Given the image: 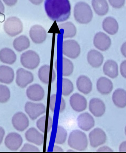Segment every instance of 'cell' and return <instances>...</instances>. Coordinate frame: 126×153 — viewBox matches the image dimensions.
Here are the masks:
<instances>
[{
    "label": "cell",
    "instance_id": "cell-1",
    "mask_svg": "<svg viewBox=\"0 0 126 153\" xmlns=\"http://www.w3.org/2000/svg\"><path fill=\"white\" fill-rule=\"evenodd\" d=\"M45 12L51 20L62 22L68 20L71 14L69 0H45Z\"/></svg>",
    "mask_w": 126,
    "mask_h": 153
},
{
    "label": "cell",
    "instance_id": "cell-2",
    "mask_svg": "<svg viewBox=\"0 0 126 153\" xmlns=\"http://www.w3.org/2000/svg\"><path fill=\"white\" fill-rule=\"evenodd\" d=\"M67 143L72 149L83 151L87 148L88 139L84 132L79 130H73L69 135Z\"/></svg>",
    "mask_w": 126,
    "mask_h": 153
},
{
    "label": "cell",
    "instance_id": "cell-3",
    "mask_svg": "<svg viewBox=\"0 0 126 153\" xmlns=\"http://www.w3.org/2000/svg\"><path fill=\"white\" fill-rule=\"evenodd\" d=\"M76 20L82 24H87L92 21L93 13L90 6L84 2L77 3L74 10Z\"/></svg>",
    "mask_w": 126,
    "mask_h": 153
},
{
    "label": "cell",
    "instance_id": "cell-4",
    "mask_svg": "<svg viewBox=\"0 0 126 153\" xmlns=\"http://www.w3.org/2000/svg\"><path fill=\"white\" fill-rule=\"evenodd\" d=\"M20 62L25 68L33 70L38 67L40 64V58L35 51L29 50L22 54Z\"/></svg>",
    "mask_w": 126,
    "mask_h": 153
},
{
    "label": "cell",
    "instance_id": "cell-5",
    "mask_svg": "<svg viewBox=\"0 0 126 153\" xmlns=\"http://www.w3.org/2000/svg\"><path fill=\"white\" fill-rule=\"evenodd\" d=\"M4 29L9 36L15 37L22 32L23 23L20 19L16 17H9L4 23Z\"/></svg>",
    "mask_w": 126,
    "mask_h": 153
},
{
    "label": "cell",
    "instance_id": "cell-6",
    "mask_svg": "<svg viewBox=\"0 0 126 153\" xmlns=\"http://www.w3.org/2000/svg\"><path fill=\"white\" fill-rule=\"evenodd\" d=\"M24 110L32 120L37 119L46 111V107L43 104L31 102H28L25 104Z\"/></svg>",
    "mask_w": 126,
    "mask_h": 153
},
{
    "label": "cell",
    "instance_id": "cell-7",
    "mask_svg": "<svg viewBox=\"0 0 126 153\" xmlns=\"http://www.w3.org/2000/svg\"><path fill=\"white\" fill-rule=\"evenodd\" d=\"M63 54L71 59H75L79 56L81 48L78 42L74 40L64 41L62 45Z\"/></svg>",
    "mask_w": 126,
    "mask_h": 153
},
{
    "label": "cell",
    "instance_id": "cell-8",
    "mask_svg": "<svg viewBox=\"0 0 126 153\" xmlns=\"http://www.w3.org/2000/svg\"><path fill=\"white\" fill-rule=\"evenodd\" d=\"M89 138L90 145L92 148H96L106 143V134L102 129L96 128L89 134Z\"/></svg>",
    "mask_w": 126,
    "mask_h": 153
},
{
    "label": "cell",
    "instance_id": "cell-9",
    "mask_svg": "<svg viewBox=\"0 0 126 153\" xmlns=\"http://www.w3.org/2000/svg\"><path fill=\"white\" fill-rule=\"evenodd\" d=\"M34 75L31 72L22 68L19 69L16 72V82L21 88H26L33 82Z\"/></svg>",
    "mask_w": 126,
    "mask_h": 153
},
{
    "label": "cell",
    "instance_id": "cell-10",
    "mask_svg": "<svg viewBox=\"0 0 126 153\" xmlns=\"http://www.w3.org/2000/svg\"><path fill=\"white\" fill-rule=\"evenodd\" d=\"M93 44L96 48L102 51L109 50L112 44L109 36L102 32L97 33L94 36Z\"/></svg>",
    "mask_w": 126,
    "mask_h": 153
},
{
    "label": "cell",
    "instance_id": "cell-11",
    "mask_svg": "<svg viewBox=\"0 0 126 153\" xmlns=\"http://www.w3.org/2000/svg\"><path fill=\"white\" fill-rule=\"evenodd\" d=\"M12 123L14 128L20 132H23L26 130L30 123L27 116L21 112H19L14 115Z\"/></svg>",
    "mask_w": 126,
    "mask_h": 153
},
{
    "label": "cell",
    "instance_id": "cell-12",
    "mask_svg": "<svg viewBox=\"0 0 126 153\" xmlns=\"http://www.w3.org/2000/svg\"><path fill=\"white\" fill-rule=\"evenodd\" d=\"M27 97L29 100L34 102L42 101L45 97V91L43 88L38 84H33L26 90Z\"/></svg>",
    "mask_w": 126,
    "mask_h": 153
},
{
    "label": "cell",
    "instance_id": "cell-13",
    "mask_svg": "<svg viewBox=\"0 0 126 153\" xmlns=\"http://www.w3.org/2000/svg\"><path fill=\"white\" fill-rule=\"evenodd\" d=\"M23 139L19 134L16 132H11L6 136L4 140V144L10 151L18 150L22 145Z\"/></svg>",
    "mask_w": 126,
    "mask_h": 153
},
{
    "label": "cell",
    "instance_id": "cell-14",
    "mask_svg": "<svg viewBox=\"0 0 126 153\" xmlns=\"http://www.w3.org/2000/svg\"><path fill=\"white\" fill-rule=\"evenodd\" d=\"M69 102L71 107L77 112H81L87 108V100L84 96L78 93H75L70 97Z\"/></svg>",
    "mask_w": 126,
    "mask_h": 153
},
{
    "label": "cell",
    "instance_id": "cell-15",
    "mask_svg": "<svg viewBox=\"0 0 126 153\" xmlns=\"http://www.w3.org/2000/svg\"><path fill=\"white\" fill-rule=\"evenodd\" d=\"M29 34L33 42L37 44L43 43L46 40L47 37L45 29L39 25L33 26L30 30Z\"/></svg>",
    "mask_w": 126,
    "mask_h": 153
},
{
    "label": "cell",
    "instance_id": "cell-16",
    "mask_svg": "<svg viewBox=\"0 0 126 153\" xmlns=\"http://www.w3.org/2000/svg\"><path fill=\"white\" fill-rule=\"evenodd\" d=\"M79 127L82 130L88 131L95 126V120L90 114L87 112L81 114L77 119Z\"/></svg>",
    "mask_w": 126,
    "mask_h": 153
},
{
    "label": "cell",
    "instance_id": "cell-17",
    "mask_svg": "<svg viewBox=\"0 0 126 153\" xmlns=\"http://www.w3.org/2000/svg\"><path fill=\"white\" fill-rule=\"evenodd\" d=\"M105 103L98 98H93L89 102V111L96 117H100L103 116L105 113Z\"/></svg>",
    "mask_w": 126,
    "mask_h": 153
},
{
    "label": "cell",
    "instance_id": "cell-18",
    "mask_svg": "<svg viewBox=\"0 0 126 153\" xmlns=\"http://www.w3.org/2000/svg\"><path fill=\"white\" fill-rule=\"evenodd\" d=\"M25 136L27 141L37 146H42L44 143V135L34 127L28 129L25 133Z\"/></svg>",
    "mask_w": 126,
    "mask_h": 153
},
{
    "label": "cell",
    "instance_id": "cell-19",
    "mask_svg": "<svg viewBox=\"0 0 126 153\" xmlns=\"http://www.w3.org/2000/svg\"><path fill=\"white\" fill-rule=\"evenodd\" d=\"M77 89L80 92L87 95L92 91L93 84L89 77L85 75L80 76L76 80Z\"/></svg>",
    "mask_w": 126,
    "mask_h": 153
},
{
    "label": "cell",
    "instance_id": "cell-20",
    "mask_svg": "<svg viewBox=\"0 0 126 153\" xmlns=\"http://www.w3.org/2000/svg\"><path fill=\"white\" fill-rule=\"evenodd\" d=\"M102 27L104 30L111 35L117 33L119 28L117 20L111 16L107 17L103 20Z\"/></svg>",
    "mask_w": 126,
    "mask_h": 153
},
{
    "label": "cell",
    "instance_id": "cell-21",
    "mask_svg": "<svg viewBox=\"0 0 126 153\" xmlns=\"http://www.w3.org/2000/svg\"><path fill=\"white\" fill-rule=\"evenodd\" d=\"M98 91L103 95H107L113 91V85L111 80L106 77H101L98 80L97 84Z\"/></svg>",
    "mask_w": 126,
    "mask_h": 153
},
{
    "label": "cell",
    "instance_id": "cell-22",
    "mask_svg": "<svg viewBox=\"0 0 126 153\" xmlns=\"http://www.w3.org/2000/svg\"><path fill=\"white\" fill-rule=\"evenodd\" d=\"M87 59L88 63L92 67L97 68L103 64L104 58L103 54L100 52L92 50L88 53Z\"/></svg>",
    "mask_w": 126,
    "mask_h": 153
},
{
    "label": "cell",
    "instance_id": "cell-23",
    "mask_svg": "<svg viewBox=\"0 0 126 153\" xmlns=\"http://www.w3.org/2000/svg\"><path fill=\"white\" fill-rule=\"evenodd\" d=\"M15 72L11 68L5 65L0 66V82L10 84L15 78Z\"/></svg>",
    "mask_w": 126,
    "mask_h": 153
},
{
    "label": "cell",
    "instance_id": "cell-24",
    "mask_svg": "<svg viewBox=\"0 0 126 153\" xmlns=\"http://www.w3.org/2000/svg\"><path fill=\"white\" fill-rule=\"evenodd\" d=\"M104 73L110 78L114 79L119 75V67L117 62L113 59L107 60L103 67Z\"/></svg>",
    "mask_w": 126,
    "mask_h": 153
},
{
    "label": "cell",
    "instance_id": "cell-25",
    "mask_svg": "<svg viewBox=\"0 0 126 153\" xmlns=\"http://www.w3.org/2000/svg\"><path fill=\"white\" fill-rule=\"evenodd\" d=\"M92 4L94 12L99 16H104L109 11V6L107 0H92Z\"/></svg>",
    "mask_w": 126,
    "mask_h": 153
},
{
    "label": "cell",
    "instance_id": "cell-26",
    "mask_svg": "<svg viewBox=\"0 0 126 153\" xmlns=\"http://www.w3.org/2000/svg\"><path fill=\"white\" fill-rule=\"evenodd\" d=\"M112 99L114 105L119 108L126 106V91L123 89H118L113 93Z\"/></svg>",
    "mask_w": 126,
    "mask_h": 153
},
{
    "label": "cell",
    "instance_id": "cell-27",
    "mask_svg": "<svg viewBox=\"0 0 126 153\" xmlns=\"http://www.w3.org/2000/svg\"><path fill=\"white\" fill-rule=\"evenodd\" d=\"M0 60L4 64L12 65L16 61V56L10 49L3 48L0 51Z\"/></svg>",
    "mask_w": 126,
    "mask_h": 153
},
{
    "label": "cell",
    "instance_id": "cell-28",
    "mask_svg": "<svg viewBox=\"0 0 126 153\" xmlns=\"http://www.w3.org/2000/svg\"><path fill=\"white\" fill-rule=\"evenodd\" d=\"M29 39L26 36L22 35L16 38L13 41L14 48L17 51L21 52L27 49L30 46Z\"/></svg>",
    "mask_w": 126,
    "mask_h": 153
},
{
    "label": "cell",
    "instance_id": "cell-29",
    "mask_svg": "<svg viewBox=\"0 0 126 153\" xmlns=\"http://www.w3.org/2000/svg\"><path fill=\"white\" fill-rule=\"evenodd\" d=\"M59 29L64 30V39L73 38L76 34L77 30L74 25L71 22L61 24L58 26Z\"/></svg>",
    "mask_w": 126,
    "mask_h": 153
},
{
    "label": "cell",
    "instance_id": "cell-30",
    "mask_svg": "<svg viewBox=\"0 0 126 153\" xmlns=\"http://www.w3.org/2000/svg\"><path fill=\"white\" fill-rule=\"evenodd\" d=\"M50 72V66L47 65L42 66L39 69V79L44 84H48L49 83Z\"/></svg>",
    "mask_w": 126,
    "mask_h": 153
},
{
    "label": "cell",
    "instance_id": "cell-31",
    "mask_svg": "<svg viewBox=\"0 0 126 153\" xmlns=\"http://www.w3.org/2000/svg\"><path fill=\"white\" fill-rule=\"evenodd\" d=\"M67 130L61 126H58L56 132L55 143L58 145H62L67 140Z\"/></svg>",
    "mask_w": 126,
    "mask_h": 153
},
{
    "label": "cell",
    "instance_id": "cell-32",
    "mask_svg": "<svg viewBox=\"0 0 126 153\" xmlns=\"http://www.w3.org/2000/svg\"><path fill=\"white\" fill-rule=\"evenodd\" d=\"M62 75L64 76H69L73 73L74 66L73 63L67 58H63Z\"/></svg>",
    "mask_w": 126,
    "mask_h": 153
},
{
    "label": "cell",
    "instance_id": "cell-33",
    "mask_svg": "<svg viewBox=\"0 0 126 153\" xmlns=\"http://www.w3.org/2000/svg\"><path fill=\"white\" fill-rule=\"evenodd\" d=\"M73 90L74 85L72 81L68 79L63 78L62 95L67 97L73 92Z\"/></svg>",
    "mask_w": 126,
    "mask_h": 153
},
{
    "label": "cell",
    "instance_id": "cell-34",
    "mask_svg": "<svg viewBox=\"0 0 126 153\" xmlns=\"http://www.w3.org/2000/svg\"><path fill=\"white\" fill-rule=\"evenodd\" d=\"M11 97L10 91L6 85H0V103H5L9 101Z\"/></svg>",
    "mask_w": 126,
    "mask_h": 153
},
{
    "label": "cell",
    "instance_id": "cell-35",
    "mask_svg": "<svg viewBox=\"0 0 126 153\" xmlns=\"http://www.w3.org/2000/svg\"><path fill=\"white\" fill-rule=\"evenodd\" d=\"M46 115L42 116L36 122V126L40 131L44 133L45 126H46Z\"/></svg>",
    "mask_w": 126,
    "mask_h": 153
},
{
    "label": "cell",
    "instance_id": "cell-36",
    "mask_svg": "<svg viewBox=\"0 0 126 153\" xmlns=\"http://www.w3.org/2000/svg\"><path fill=\"white\" fill-rule=\"evenodd\" d=\"M20 151L23 152H40V150L34 145L25 143Z\"/></svg>",
    "mask_w": 126,
    "mask_h": 153
},
{
    "label": "cell",
    "instance_id": "cell-37",
    "mask_svg": "<svg viewBox=\"0 0 126 153\" xmlns=\"http://www.w3.org/2000/svg\"><path fill=\"white\" fill-rule=\"evenodd\" d=\"M125 0H108L110 5L116 9L122 8L125 4Z\"/></svg>",
    "mask_w": 126,
    "mask_h": 153
},
{
    "label": "cell",
    "instance_id": "cell-38",
    "mask_svg": "<svg viewBox=\"0 0 126 153\" xmlns=\"http://www.w3.org/2000/svg\"><path fill=\"white\" fill-rule=\"evenodd\" d=\"M56 97V94H52L50 98V109L53 112L55 110Z\"/></svg>",
    "mask_w": 126,
    "mask_h": 153
},
{
    "label": "cell",
    "instance_id": "cell-39",
    "mask_svg": "<svg viewBox=\"0 0 126 153\" xmlns=\"http://www.w3.org/2000/svg\"><path fill=\"white\" fill-rule=\"evenodd\" d=\"M120 70L121 75L124 78H126V60L121 62Z\"/></svg>",
    "mask_w": 126,
    "mask_h": 153
},
{
    "label": "cell",
    "instance_id": "cell-40",
    "mask_svg": "<svg viewBox=\"0 0 126 153\" xmlns=\"http://www.w3.org/2000/svg\"><path fill=\"white\" fill-rule=\"evenodd\" d=\"M6 5L9 6H12L15 5L18 0H3Z\"/></svg>",
    "mask_w": 126,
    "mask_h": 153
},
{
    "label": "cell",
    "instance_id": "cell-41",
    "mask_svg": "<svg viewBox=\"0 0 126 153\" xmlns=\"http://www.w3.org/2000/svg\"><path fill=\"white\" fill-rule=\"evenodd\" d=\"M66 107V103L65 100L64 98L62 97L61 100V103L59 113H62L65 109Z\"/></svg>",
    "mask_w": 126,
    "mask_h": 153
},
{
    "label": "cell",
    "instance_id": "cell-42",
    "mask_svg": "<svg viewBox=\"0 0 126 153\" xmlns=\"http://www.w3.org/2000/svg\"><path fill=\"white\" fill-rule=\"evenodd\" d=\"M53 119L51 116H49L48 121V127H47V132H49L53 127Z\"/></svg>",
    "mask_w": 126,
    "mask_h": 153
},
{
    "label": "cell",
    "instance_id": "cell-43",
    "mask_svg": "<svg viewBox=\"0 0 126 153\" xmlns=\"http://www.w3.org/2000/svg\"><path fill=\"white\" fill-rule=\"evenodd\" d=\"M97 152H113V150L107 146L100 147L97 150Z\"/></svg>",
    "mask_w": 126,
    "mask_h": 153
},
{
    "label": "cell",
    "instance_id": "cell-44",
    "mask_svg": "<svg viewBox=\"0 0 126 153\" xmlns=\"http://www.w3.org/2000/svg\"><path fill=\"white\" fill-rule=\"evenodd\" d=\"M5 134V130L2 127H0V145L2 143Z\"/></svg>",
    "mask_w": 126,
    "mask_h": 153
},
{
    "label": "cell",
    "instance_id": "cell-45",
    "mask_svg": "<svg viewBox=\"0 0 126 153\" xmlns=\"http://www.w3.org/2000/svg\"><path fill=\"white\" fill-rule=\"evenodd\" d=\"M121 52L123 56L126 58V42H124L121 45Z\"/></svg>",
    "mask_w": 126,
    "mask_h": 153
},
{
    "label": "cell",
    "instance_id": "cell-46",
    "mask_svg": "<svg viewBox=\"0 0 126 153\" xmlns=\"http://www.w3.org/2000/svg\"><path fill=\"white\" fill-rule=\"evenodd\" d=\"M120 152H126V141L122 142L119 147Z\"/></svg>",
    "mask_w": 126,
    "mask_h": 153
},
{
    "label": "cell",
    "instance_id": "cell-47",
    "mask_svg": "<svg viewBox=\"0 0 126 153\" xmlns=\"http://www.w3.org/2000/svg\"><path fill=\"white\" fill-rule=\"evenodd\" d=\"M53 152H63L64 150L60 146H57V145H55L53 147Z\"/></svg>",
    "mask_w": 126,
    "mask_h": 153
},
{
    "label": "cell",
    "instance_id": "cell-48",
    "mask_svg": "<svg viewBox=\"0 0 126 153\" xmlns=\"http://www.w3.org/2000/svg\"><path fill=\"white\" fill-rule=\"evenodd\" d=\"M4 12V7L2 1L0 0V16H2Z\"/></svg>",
    "mask_w": 126,
    "mask_h": 153
},
{
    "label": "cell",
    "instance_id": "cell-49",
    "mask_svg": "<svg viewBox=\"0 0 126 153\" xmlns=\"http://www.w3.org/2000/svg\"><path fill=\"white\" fill-rule=\"evenodd\" d=\"M44 0H29V1L33 4L38 5L43 2Z\"/></svg>",
    "mask_w": 126,
    "mask_h": 153
},
{
    "label": "cell",
    "instance_id": "cell-50",
    "mask_svg": "<svg viewBox=\"0 0 126 153\" xmlns=\"http://www.w3.org/2000/svg\"><path fill=\"white\" fill-rule=\"evenodd\" d=\"M56 74L54 69H53V72H52V82H53L56 80Z\"/></svg>",
    "mask_w": 126,
    "mask_h": 153
},
{
    "label": "cell",
    "instance_id": "cell-51",
    "mask_svg": "<svg viewBox=\"0 0 126 153\" xmlns=\"http://www.w3.org/2000/svg\"><path fill=\"white\" fill-rule=\"evenodd\" d=\"M67 152H74V151L72 150L69 149L67 150Z\"/></svg>",
    "mask_w": 126,
    "mask_h": 153
},
{
    "label": "cell",
    "instance_id": "cell-52",
    "mask_svg": "<svg viewBox=\"0 0 126 153\" xmlns=\"http://www.w3.org/2000/svg\"><path fill=\"white\" fill-rule=\"evenodd\" d=\"M125 134H126V127H125Z\"/></svg>",
    "mask_w": 126,
    "mask_h": 153
}]
</instances>
